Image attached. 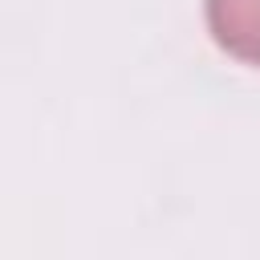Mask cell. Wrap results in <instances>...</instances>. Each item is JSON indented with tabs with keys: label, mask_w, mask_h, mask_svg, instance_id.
Here are the masks:
<instances>
[{
	"label": "cell",
	"mask_w": 260,
	"mask_h": 260,
	"mask_svg": "<svg viewBox=\"0 0 260 260\" xmlns=\"http://www.w3.org/2000/svg\"><path fill=\"white\" fill-rule=\"evenodd\" d=\"M207 28L211 41L248 65H260V0H207Z\"/></svg>",
	"instance_id": "6da1fadb"
}]
</instances>
